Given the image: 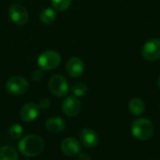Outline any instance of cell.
I'll list each match as a JSON object with an SVG mask.
<instances>
[{"instance_id":"7402d4cb","label":"cell","mask_w":160,"mask_h":160,"mask_svg":"<svg viewBox=\"0 0 160 160\" xmlns=\"http://www.w3.org/2000/svg\"><path fill=\"white\" fill-rule=\"evenodd\" d=\"M91 157L87 153H80L79 154V160H91Z\"/></svg>"},{"instance_id":"4fadbf2b","label":"cell","mask_w":160,"mask_h":160,"mask_svg":"<svg viewBox=\"0 0 160 160\" xmlns=\"http://www.w3.org/2000/svg\"><path fill=\"white\" fill-rule=\"evenodd\" d=\"M45 128L51 133H60L66 128V122L63 118L54 116L49 118L45 123Z\"/></svg>"},{"instance_id":"5b68a950","label":"cell","mask_w":160,"mask_h":160,"mask_svg":"<svg viewBox=\"0 0 160 160\" xmlns=\"http://www.w3.org/2000/svg\"><path fill=\"white\" fill-rule=\"evenodd\" d=\"M29 87V83L25 78L21 76H13L9 78L6 82V89L7 91L15 96L24 94Z\"/></svg>"},{"instance_id":"e0dca14e","label":"cell","mask_w":160,"mask_h":160,"mask_svg":"<svg viewBox=\"0 0 160 160\" xmlns=\"http://www.w3.org/2000/svg\"><path fill=\"white\" fill-rule=\"evenodd\" d=\"M8 134L14 140L21 139L23 134V128L19 124H13L8 129Z\"/></svg>"},{"instance_id":"2e32d148","label":"cell","mask_w":160,"mask_h":160,"mask_svg":"<svg viewBox=\"0 0 160 160\" xmlns=\"http://www.w3.org/2000/svg\"><path fill=\"white\" fill-rule=\"evenodd\" d=\"M39 19H40L41 22H43L45 24H51L56 19V12L52 8H45L40 12Z\"/></svg>"},{"instance_id":"9a60e30c","label":"cell","mask_w":160,"mask_h":160,"mask_svg":"<svg viewBox=\"0 0 160 160\" xmlns=\"http://www.w3.org/2000/svg\"><path fill=\"white\" fill-rule=\"evenodd\" d=\"M0 160H18L17 151L11 146H3L0 148Z\"/></svg>"},{"instance_id":"ac0fdd59","label":"cell","mask_w":160,"mask_h":160,"mask_svg":"<svg viewBox=\"0 0 160 160\" xmlns=\"http://www.w3.org/2000/svg\"><path fill=\"white\" fill-rule=\"evenodd\" d=\"M87 86L83 82H76L72 85L71 91L74 94L75 97H82L87 93Z\"/></svg>"},{"instance_id":"277c9868","label":"cell","mask_w":160,"mask_h":160,"mask_svg":"<svg viewBox=\"0 0 160 160\" xmlns=\"http://www.w3.org/2000/svg\"><path fill=\"white\" fill-rule=\"evenodd\" d=\"M142 57L149 62L157 61L160 58V39L159 38H151L147 40L142 49Z\"/></svg>"},{"instance_id":"8992f818","label":"cell","mask_w":160,"mask_h":160,"mask_svg":"<svg viewBox=\"0 0 160 160\" xmlns=\"http://www.w3.org/2000/svg\"><path fill=\"white\" fill-rule=\"evenodd\" d=\"M49 88L52 94L58 98L65 97L69 90L68 82L62 75H53L50 79Z\"/></svg>"},{"instance_id":"5bb4252c","label":"cell","mask_w":160,"mask_h":160,"mask_svg":"<svg viewBox=\"0 0 160 160\" xmlns=\"http://www.w3.org/2000/svg\"><path fill=\"white\" fill-rule=\"evenodd\" d=\"M128 109H129V112L133 115L140 116L145 111V103L142 99H141L139 98H134L129 101Z\"/></svg>"},{"instance_id":"d6986e66","label":"cell","mask_w":160,"mask_h":160,"mask_svg":"<svg viewBox=\"0 0 160 160\" xmlns=\"http://www.w3.org/2000/svg\"><path fill=\"white\" fill-rule=\"evenodd\" d=\"M52 5L56 10L64 11L70 7L71 0H52Z\"/></svg>"},{"instance_id":"7a4b0ae2","label":"cell","mask_w":160,"mask_h":160,"mask_svg":"<svg viewBox=\"0 0 160 160\" xmlns=\"http://www.w3.org/2000/svg\"><path fill=\"white\" fill-rule=\"evenodd\" d=\"M154 125L146 118L136 119L131 126V132L133 136L140 141H147L154 134Z\"/></svg>"},{"instance_id":"ffe728a7","label":"cell","mask_w":160,"mask_h":160,"mask_svg":"<svg viewBox=\"0 0 160 160\" xmlns=\"http://www.w3.org/2000/svg\"><path fill=\"white\" fill-rule=\"evenodd\" d=\"M50 105H51V102H50V100H49L48 98H42V99L39 101V103H38V107H39L40 109H42V110L48 109V108L50 107Z\"/></svg>"},{"instance_id":"30bf717a","label":"cell","mask_w":160,"mask_h":160,"mask_svg":"<svg viewBox=\"0 0 160 160\" xmlns=\"http://www.w3.org/2000/svg\"><path fill=\"white\" fill-rule=\"evenodd\" d=\"M38 113H39L38 105L34 102H28L22 107L20 112V116L22 121L29 123L37 119Z\"/></svg>"},{"instance_id":"9c48e42d","label":"cell","mask_w":160,"mask_h":160,"mask_svg":"<svg viewBox=\"0 0 160 160\" xmlns=\"http://www.w3.org/2000/svg\"><path fill=\"white\" fill-rule=\"evenodd\" d=\"M61 150L68 157H75L81 153V144L76 139L68 137L62 141Z\"/></svg>"},{"instance_id":"3957f363","label":"cell","mask_w":160,"mask_h":160,"mask_svg":"<svg viewBox=\"0 0 160 160\" xmlns=\"http://www.w3.org/2000/svg\"><path fill=\"white\" fill-rule=\"evenodd\" d=\"M61 62V55L56 51H47L41 53L38 59V64L40 68L51 70L59 66Z\"/></svg>"},{"instance_id":"8fae6325","label":"cell","mask_w":160,"mask_h":160,"mask_svg":"<svg viewBox=\"0 0 160 160\" xmlns=\"http://www.w3.org/2000/svg\"><path fill=\"white\" fill-rule=\"evenodd\" d=\"M67 72L73 78H78L84 71V64L79 57H71L67 63Z\"/></svg>"},{"instance_id":"44dd1931","label":"cell","mask_w":160,"mask_h":160,"mask_svg":"<svg viewBox=\"0 0 160 160\" xmlns=\"http://www.w3.org/2000/svg\"><path fill=\"white\" fill-rule=\"evenodd\" d=\"M42 72H41V70H38V69H37V70H35L34 72H33V74H32V79L34 80V81H39L41 78H42Z\"/></svg>"},{"instance_id":"ba28073f","label":"cell","mask_w":160,"mask_h":160,"mask_svg":"<svg viewBox=\"0 0 160 160\" xmlns=\"http://www.w3.org/2000/svg\"><path fill=\"white\" fill-rule=\"evenodd\" d=\"M82 109L81 101L74 96H69L66 98L62 103V110L64 113L69 117H74L78 115Z\"/></svg>"},{"instance_id":"6da1fadb","label":"cell","mask_w":160,"mask_h":160,"mask_svg":"<svg viewBox=\"0 0 160 160\" xmlns=\"http://www.w3.org/2000/svg\"><path fill=\"white\" fill-rule=\"evenodd\" d=\"M45 147L44 141L38 135H27L20 140L18 149L20 153L27 158H35L39 156Z\"/></svg>"},{"instance_id":"52a82bcc","label":"cell","mask_w":160,"mask_h":160,"mask_svg":"<svg viewBox=\"0 0 160 160\" xmlns=\"http://www.w3.org/2000/svg\"><path fill=\"white\" fill-rule=\"evenodd\" d=\"M8 15L11 21L18 25H23L28 21L27 10L23 6L19 4H13L10 6L8 9Z\"/></svg>"},{"instance_id":"7c38bea8","label":"cell","mask_w":160,"mask_h":160,"mask_svg":"<svg viewBox=\"0 0 160 160\" xmlns=\"http://www.w3.org/2000/svg\"><path fill=\"white\" fill-rule=\"evenodd\" d=\"M80 141L83 146L87 148H94L98 143V137L93 129L83 128L80 133Z\"/></svg>"},{"instance_id":"603a6c76","label":"cell","mask_w":160,"mask_h":160,"mask_svg":"<svg viewBox=\"0 0 160 160\" xmlns=\"http://www.w3.org/2000/svg\"><path fill=\"white\" fill-rule=\"evenodd\" d=\"M158 87H159V89H160V76H159V78H158Z\"/></svg>"}]
</instances>
